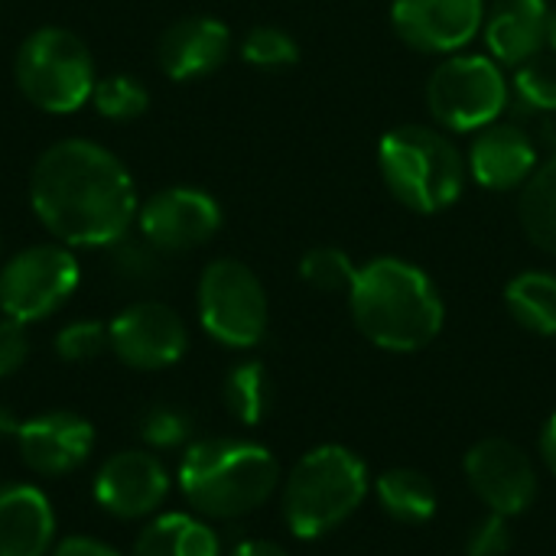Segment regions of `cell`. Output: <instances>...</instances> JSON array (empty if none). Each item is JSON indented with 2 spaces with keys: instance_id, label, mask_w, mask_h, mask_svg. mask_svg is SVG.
<instances>
[{
  "instance_id": "obj_19",
  "label": "cell",
  "mask_w": 556,
  "mask_h": 556,
  "mask_svg": "<svg viewBox=\"0 0 556 556\" xmlns=\"http://www.w3.org/2000/svg\"><path fill=\"white\" fill-rule=\"evenodd\" d=\"M55 541V515L36 485L0 489V556H46Z\"/></svg>"
},
{
  "instance_id": "obj_12",
  "label": "cell",
  "mask_w": 556,
  "mask_h": 556,
  "mask_svg": "<svg viewBox=\"0 0 556 556\" xmlns=\"http://www.w3.org/2000/svg\"><path fill=\"white\" fill-rule=\"evenodd\" d=\"M137 225L143 241H150L156 251H192L212 241L222 228V205L202 189L173 186L150 195L137 208Z\"/></svg>"
},
{
  "instance_id": "obj_3",
  "label": "cell",
  "mask_w": 556,
  "mask_h": 556,
  "mask_svg": "<svg viewBox=\"0 0 556 556\" xmlns=\"http://www.w3.org/2000/svg\"><path fill=\"white\" fill-rule=\"evenodd\" d=\"M280 485L274 453L251 440H199L179 463V492L202 518L254 515Z\"/></svg>"
},
{
  "instance_id": "obj_35",
  "label": "cell",
  "mask_w": 556,
  "mask_h": 556,
  "mask_svg": "<svg viewBox=\"0 0 556 556\" xmlns=\"http://www.w3.org/2000/svg\"><path fill=\"white\" fill-rule=\"evenodd\" d=\"M231 556H290L280 544H274V541H241Z\"/></svg>"
},
{
  "instance_id": "obj_16",
  "label": "cell",
  "mask_w": 556,
  "mask_h": 556,
  "mask_svg": "<svg viewBox=\"0 0 556 556\" xmlns=\"http://www.w3.org/2000/svg\"><path fill=\"white\" fill-rule=\"evenodd\" d=\"M23 463L39 476H65L88 463L94 450V427L68 410L39 414L16 430Z\"/></svg>"
},
{
  "instance_id": "obj_2",
  "label": "cell",
  "mask_w": 556,
  "mask_h": 556,
  "mask_svg": "<svg viewBox=\"0 0 556 556\" xmlns=\"http://www.w3.org/2000/svg\"><path fill=\"white\" fill-rule=\"evenodd\" d=\"M349 309L371 345L401 355L427 349L446 323V306L433 277L404 257H375L362 264L349 290Z\"/></svg>"
},
{
  "instance_id": "obj_22",
  "label": "cell",
  "mask_w": 556,
  "mask_h": 556,
  "mask_svg": "<svg viewBox=\"0 0 556 556\" xmlns=\"http://www.w3.org/2000/svg\"><path fill=\"white\" fill-rule=\"evenodd\" d=\"M505 306L534 336H556V274L525 270L508 280Z\"/></svg>"
},
{
  "instance_id": "obj_33",
  "label": "cell",
  "mask_w": 556,
  "mask_h": 556,
  "mask_svg": "<svg viewBox=\"0 0 556 556\" xmlns=\"http://www.w3.org/2000/svg\"><path fill=\"white\" fill-rule=\"evenodd\" d=\"M29 358V336L26 326L16 319H3L0 323V378L16 375Z\"/></svg>"
},
{
  "instance_id": "obj_15",
  "label": "cell",
  "mask_w": 556,
  "mask_h": 556,
  "mask_svg": "<svg viewBox=\"0 0 556 556\" xmlns=\"http://www.w3.org/2000/svg\"><path fill=\"white\" fill-rule=\"evenodd\" d=\"M541 166L538 140L515 121H495L482 127L466 153L469 176L489 192L521 189Z\"/></svg>"
},
{
  "instance_id": "obj_7",
  "label": "cell",
  "mask_w": 556,
  "mask_h": 556,
  "mask_svg": "<svg viewBox=\"0 0 556 556\" xmlns=\"http://www.w3.org/2000/svg\"><path fill=\"white\" fill-rule=\"evenodd\" d=\"M427 104L443 130L472 134L505 117L511 104V81L492 55L453 52L433 68L427 81Z\"/></svg>"
},
{
  "instance_id": "obj_29",
  "label": "cell",
  "mask_w": 556,
  "mask_h": 556,
  "mask_svg": "<svg viewBox=\"0 0 556 556\" xmlns=\"http://www.w3.org/2000/svg\"><path fill=\"white\" fill-rule=\"evenodd\" d=\"M104 349H111V336L108 326L98 319H78L68 323L59 336H55V352L62 362H91L98 358Z\"/></svg>"
},
{
  "instance_id": "obj_13",
  "label": "cell",
  "mask_w": 556,
  "mask_h": 556,
  "mask_svg": "<svg viewBox=\"0 0 556 556\" xmlns=\"http://www.w3.org/2000/svg\"><path fill=\"white\" fill-rule=\"evenodd\" d=\"M485 23V0H394L391 26L417 52H463Z\"/></svg>"
},
{
  "instance_id": "obj_24",
  "label": "cell",
  "mask_w": 556,
  "mask_h": 556,
  "mask_svg": "<svg viewBox=\"0 0 556 556\" xmlns=\"http://www.w3.org/2000/svg\"><path fill=\"white\" fill-rule=\"evenodd\" d=\"M225 407L228 414L241 424V427H257L264 424V417L270 414V375L261 362H241L228 371L225 388H222Z\"/></svg>"
},
{
  "instance_id": "obj_30",
  "label": "cell",
  "mask_w": 556,
  "mask_h": 556,
  "mask_svg": "<svg viewBox=\"0 0 556 556\" xmlns=\"http://www.w3.org/2000/svg\"><path fill=\"white\" fill-rule=\"evenodd\" d=\"M192 420L176 407H150L140 417V440L153 450H176L189 440Z\"/></svg>"
},
{
  "instance_id": "obj_9",
  "label": "cell",
  "mask_w": 556,
  "mask_h": 556,
  "mask_svg": "<svg viewBox=\"0 0 556 556\" xmlns=\"http://www.w3.org/2000/svg\"><path fill=\"white\" fill-rule=\"evenodd\" d=\"M81 267L65 244H33L0 267V309L23 326L55 313L78 287Z\"/></svg>"
},
{
  "instance_id": "obj_25",
  "label": "cell",
  "mask_w": 556,
  "mask_h": 556,
  "mask_svg": "<svg viewBox=\"0 0 556 556\" xmlns=\"http://www.w3.org/2000/svg\"><path fill=\"white\" fill-rule=\"evenodd\" d=\"M511 94L531 114H554L556 111V52L544 49L521 62L511 78Z\"/></svg>"
},
{
  "instance_id": "obj_5",
  "label": "cell",
  "mask_w": 556,
  "mask_h": 556,
  "mask_svg": "<svg viewBox=\"0 0 556 556\" xmlns=\"http://www.w3.org/2000/svg\"><path fill=\"white\" fill-rule=\"evenodd\" d=\"M378 169L388 192L417 215L446 212L466 186V156L437 127L401 124L378 143Z\"/></svg>"
},
{
  "instance_id": "obj_37",
  "label": "cell",
  "mask_w": 556,
  "mask_h": 556,
  "mask_svg": "<svg viewBox=\"0 0 556 556\" xmlns=\"http://www.w3.org/2000/svg\"><path fill=\"white\" fill-rule=\"evenodd\" d=\"M16 430H20V420L13 417V410L0 407V437H13L16 440Z\"/></svg>"
},
{
  "instance_id": "obj_10",
  "label": "cell",
  "mask_w": 556,
  "mask_h": 556,
  "mask_svg": "<svg viewBox=\"0 0 556 556\" xmlns=\"http://www.w3.org/2000/svg\"><path fill=\"white\" fill-rule=\"evenodd\" d=\"M111 352L137 371H160L186 355L189 332L179 313L166 303L143 300L121 309L108 323Z\"/></svg>"
},
{
  "instance_id": "obj_38",
  "label": "cell",
  "mask_w": 556,
  "mask_h": 556,
  "mask_svg": "<svg viewBox=\"0 0 556 556\" xmlns=\"http://www.w3.org/2000/svg\"><path fill=\"white\" fill-rule=\"evenodd\" d=\"M547 49L556 52V3L551 7V13H547Z\"/></svg>"
},
{
  "instance_id": "obj_8",
  "label": "cell",
  "mask_w": 556,
  "mask_h": 556,
  "mask_svg": "<svg viewBox=\"0 0 556 556\" xmlns=\"http://www.w3.org/2000/svg\"><path fill=\"white\" fill-rule=\"evenodd\" d=\"M199 323L228 349H254L267 336L270 306L261 277L235 257L212 261L199 277Z\"/></svg>"
},
{
  "instance_id": "obj_26",
  "label": "cell",
  "mask_w": 556,
  "mask_h": 556,
  "mask_svg": "<svg viewBox=\"0 0 556 556\" xmlns=\"http://www.w3.org/2000/svg\"><path fill=\"white\" fill-rule=\"evenodd\" d=\"M355 274H358V264L342 248H332V244L309 248L300 261L303 283L323 293H349L355 283Z\"/></svg>"
},
{
  "instance_id": "obj_32",
  "label": "cell",
  "mask_w": 556,
  "mask_h": 556,
  "mask_svg": "<svg viewBox=\"0 0 556 556\" xmlns=\"http://www.w3.org/2000/svg\"><path fill=\"white\" fill-rule=\"evenodd\" d=\"M511 518L489 511L466 538V556H508L511 554Z\"/></svg>"
},
{
  "instance_id": "obj_11",
  "label": "cell",
  "mask_w": 556,
  "mask_h": 556,
  "mask_svg": "<svg viewBox=\"0 0 556 556\" xmlns=\"http://www.w3.org/2000/svg\"><path fill=\"white\" fill-rule=\"evenodd\" d=\"M463 469L479 502L502 518L521 515L538 498V469L531 456L511 440L492 437L476 443L466 453Z\"/></svg>"
},
{
  "instance_id": "obj_36",
  "label": "cell",
  "mask_w": 556,
  "mask_h": 556,
  "mask_svg": "<svg viewBox=\"0 0 556 556\" xmlns=\"http://www.w3.org/2000/svg\"><path fill=\"white\" fill-rule=\"evenodd\" d=\"M541 456H544L547 469L556 476V414L544 424V430H541Z\"/></svg>"
},
{
  "instance_id": "obj_28",
  "label": "cell",
  "mask_w": 556,
  "mask_h": 556,
  "mask_svg": "<svg viewBox=\"0 0 556 556\" xmlns=\"http://www.w3.org/2000/svg\"><path fill=\"white\" fill-rule=\"evenodd\" d=\"M241 59L254 68H290L300 62V42L280 26H254L241 42Z\"/></svg>"
},
{
  "instance_id": "obj_21",
  "label": "cell",
  "mask_w": 556,
  "mask_h": 556,
  "mask_svg": "<svg viewBox=\"0 0 556 556\" xmlns=\"http://www.w3.org/2000/svg\"><path fill=\"white\" fill-rule=\"evenodd\" d=\"M375 495H378V505L384 508V515L401 525H427L440 508L433 479L417 469L381 472L375 482Z\"/></svg>"
},
{
  "instance_id": "obj_4",
  "label": "cell",
  "mask_w": 556,
  "mask_h": 556,
  "mask_svg": "<svg viewBox=\"0 0 556 556\" xmlns=\"http://www.w3.org/2000/svg\"><path fill=\"white\" fill-rule=\"evenodd\" d=\"M368 489L371 479L362 456L339 443L316 446L296 459L283 482V521L293 538L319 541L362 508Z\"/></svg>"
},
{
  "instance_id": "obj_6",
  "label": "cell",
  "mask_w": 556,
  "mask_h": 556,
  "mask_svg": "<svg viewBox=\"0 0 556 556\" xmlns=\"http://www.w3.org/2000/svg\"><path fill=\"white\" fill-rule=\"evenodd\" d=\"M16 85L23 98L46 114H72L91 101L98 75L94 59L81 36L65 26L33 29L13 62Z\"/></svg>"
},
{
  "instance_id": "obj_17",
  "label": "cell",
  "mask_w": 556,
  "mask_h": 556,
  "mask_svg": "<svg viewBox=\"0 0 556 556\" xmlns=\"http://www.w3.org/2000/svg\"><path fill=\"white\" fill-rule=\"evenodd\" d=\"M231 52V29L215 16H186L166 26L156 42V62L173 81L212 75Z\"/></svg>"
},
{
  "instance_id": "obj_27",
  "label": "cell",
  "mask_w": 556,
  "mask_h": 556,
  "mask_svg": "<svg viewBox=\"0 0 556 556\" xmlns=\"http://www.w3.org/2000/svg\"><path fill=\"white\" fill-rule=\"evenodd\" d=\"M91 104L108 121H134L147 111L150 94L134 75H108L94 85Z\"/></svg>"
},
{
  "instance_id": "obj_1",
  "label": "cell",
  "mask_w": 556,
  "mask_h": 556,
  "mask_svg": "<svg viewBox=\"0 0 556 556\" xmlns=\"http://www.w3.org/2000/svg\"><path fill=\"white\" fill-rule=\"evenodd\" d=\"M29 205L65 248H111L137 218V189L127 166L94 140H59L29 173Z\"/></svg>"
},
{
  "instance_id": "obj_14",
  "label": "cell",
  "mask_w": 556,
  "mask_h": 556,
  "mask_svg": "<svg viewBox=\"0 0 556 556\" xmlns=\"http://www.w3.org/2000/svg\"><path fill=\"white\" fill-rule=\"evenodd\" d=\"M166 495L169 476L163 463L143 450H124L108 456L94 476V502L121 521L153 515L166 502Z\"/></svg>"
},
{
  "instance_id": "obj_18",
  "label": "cell",
  "mask_w": 556,
  "mask_h": 556,
  "mask_svg": "<svg viewBox=\"0 0 556 556\" xmlns=\"http://www.w3.org/2000/svg\"><path fill=\"white\" fill-rule=\"evenodd\" d=\"M547 0H495L485 10L482 36L498 65H521L547 49Z\"/></svg>"
},
{
  "instance_id": "obj_34",
  "label": "cell",
  "mask_w": 556,
  "mask_h": 556,
  "mask_svg": "<svg viewBox=\"0 0 556 556\" xmlns=\"http://www.w3.org/2000/svg\"><path fill=\"white\" fill-rule=\"evenodd\" d=\"M52 556H124L121 551H114L111 544L104 541H94V538H85V534H75V538H65L55 544Z\"/></svg>"
},
{
  "instance_id": "obj_23",
  "label": "cell",
  "mask_w": 556,
  "mask_h": 556,
  "mask_svg": "<svg viewBox=\"0 0 556 556\" xmlns=\"http://www.w3.org/2000/svg\"><path fill=\"white\" fill-rule=\"evenodd\" d=\"M518 218L534 248L556 254V150L521 186Z\"/></svg>"
},
{
  "instance_id": "obj_20",
  "label": "cell",
  "mask_w": 556,
  "mask_h": 556,
  "mask_svg": "<svg viewBox=\"0 0 556 556\" xmlns=\"http://www.w3.org/2000/svg\"><path fill=\"white\" fill-rule=\"evenodd\" d=\"M134 556H222V544L202 518L169 511L140 531Z\"/></svg>"
},
{
  "instance_id": "obj_31",
  "label": "cell",
  "mask_w": 556,
  "mask_h": 556,
  "mask_svg": "<svg viewBox=\"0 0 556 556\" xmlns=\"http://www.w3.org/2000/svg\"><path fill=\"white\" fill-rule=\"evenodd\" d=\"M114 254H111V264H114V274L121 280H130V283H147L153 277H160V251L150 244V241H130L127 235L111 244Z\"/></svg>"
}]
</instances>
